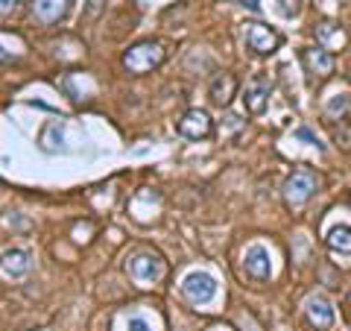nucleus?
<instances>
[{
    "label": "nucleus",
    "mask_w": 351,
    "mask_h": 331,
    "mask_svg": "<svg viewBox=\"0 0 351 331\" xmlns=\"http://www.w3.org/2000/svg\"><path fill=\"white\" fill-rule=\"evenodd\" d=\"M164 59H167V50H164V44L161 41H138V44H132V47L123 53V68L129 73H149V71H156L164 65Z\"/></svg>",
    "instance_id": "f257e3e1"
},
{
    "label": "nucleus",
    "mask_w": 351,
    "mask_h": 331,
    "mask_svg": "<svg viewBox=\"0 0 351 331\" xmlns=\"http://www.w3.org/2000/svg\"><path fill=\"white\" fill-rule=\"evenodd\" d=\"M126 273L132 275V282H138L141 288H147V284H156L164 279V273H167V264L158 252L152 249H141L135 252L129 261H126Z\"/></svg>",
    "instance_id": "f03ea898"
},
{
    "label": "nucleus",
    "mask_w": 351,
    "mask_h": 331,
    "mask_svg": "<svg viewBox=\"0 0 351 331\" xmlns=\"http://www.w3.org/2000/svg\"><path fill=\"white\" fill-rule=\"evenodd\" d=\"M316 187H319V176H316L311 168L293 170L287 176V182H284V203L290 208H302L316 194Z\"/></svg>",
    "instance_id": "7ed1b4c3"
},
{
    "label": "nucleus",
    "mask_w": 351,
    "mask_h": 331,
    "mask_svg": "<svg viewBox=\"0 0 351 331\" xmlns=\"http://www.w3.org/2000/svg\"><path fill=\"white\" fill-rule=\"evenodd\" d=\"M243 41L252 53H258V56H272L281 44V36L272 27L261 24V21H252V24L243 27Z\"/></svg>",
    "instance_id": "20e7f679"
},
{
    "label": "nucleus",
    "mask_w": 351,
    "mask_h": 331,
    "mask_svg": "<svg viewBox=\"0 0 351 331\" xmlns=\"http://www.w3.org/2000/svg\"><path fill=\"white\" fill-rule=\"evenodd\" d=\"M182 293L188 296L193 305H208L217 296V282L208 273H188L182 282Z\"/></svg>",
    "instance_id": "39448f33"
},
{
    "label": "nucleus",
    "mask_w": 351,
    "mask_h": 331,
    "mask_svg": "<svg viewBox=\"0 0 351 331\" xmlns=\"http://www.w3.org/2000/svg\"><path fill=\"white\" fill-rule=\"evenodd\" d=\"M269 94H272V80H269V76L267 73L252 76L249 85H246V91H243L246 112L249 115H261L263 109H267V103H269Z\"/></svg>",
    "instance_id": "423d86ee"
},
{
    "label": "nucleus",
    "mask_w": 351,
    "mask_h": 331,
    "mask_svg": "<svg viewBox=\"0 0 351 331\" xmlns=\"http://www.w3.org/2000/svg\"><path fill=\"white\" fill-rule=\"evenodd\" d=\"M176 129H179V135L191 138V141H202L214 132V124H211V117H208V112H202V109H191V112H184L179 117Z\"/></svg>",
    "instance_id": "0eeeda50"
},
{
    "label": "nucleus",
    "mask_w": 351,
    "mask_h": 331,
    "mask_svg": "<svg viewBox=\"0 0 351 331\" xmlns=\"http://www.w3.org/2000/svg\"><path fill=\"white\" fill-rule=\"evenodd\" d=\"M302 65H304L307 76L316 80V82H322L334 73V56L322 47H304L302 50Z\"/></svg>",
    "instance_id": "6e6552de"
},
{
    "label": "nucleus",
    "mask_w": 351,
    "mask_h": 331,
    "mask_svg": "<svg viewBox=\"0 0 351 331\" xmlns=\"http://www.w3.org/2000/svg\"><path fill=\"white\" fill-rule=\"evenodd\" d=\"M304 317L316 331H331L334 326V308L322 293H313L304 299Z\"/></svg>",
    "instance_id": "1a4fd4ad"
},
{
    "label": "nucleus",
    "mask_w": 351,
    "mask_h": 331,
    "mask_svg": "<svg viewBox=\"0 0 351 331\" xmlns=\"http://www.w3.org/2000/svg\"><path fill=\"white\" fill-rule=\"evenodd\" d=\"M29 12H32V18H36L38 24L53 27V24H59V21L68 18L71 0H32V3H29Z\"/></svg>",
    "instance_id": "9d476101"
},
{
    "label": "nucleus",
    "mask_w": 351,
    "mask_h": 331,
    "mask_svg": "<svg viewBox=\"0 0 351 331\" xmlns=\"http://www.w3.org/2000/svg\"><path fill=\"white\" fill-rule=\"evenodd\" d=\"M243 270L249 279H255V282H267L269 275H272V258H269V249L267 247H249L246 249V255H243Z\"/></svg>",
    "instance_id": "9b49d317"
},
{
    "label": "nucleus",
    "mask_w": 351,
    "mask_h": 331,
    "mask_svg": "<svg viewBox=\"0 0 351 331\" xmlns=\"http://www.w3.org/2000/svg\"><path fill=\"white\" fill-rule=\"evenodd\" d=\"M29 270H32V261L24 249H6L0 255V275L3 279H24Z\"/></svg>",
    "instance_id": "f8f14e48"
},
{
    "label": "nucleus",
    "mask_w": 351,
    "mask_h": 331,
    "mask_svg": "<svg viewBox=\"0 0 351 331\" xmlns=\"http://www.w3.org/2000/svg\"><path fill=\"white\" fill-rule=\"evenodd\" d=\"M234 94H237V80L232 73H226V71L217 73L211 80V85H208V97H211V103L219 106V109H226L228 103H232Z\"/></svg>",
    "instance_id": "ddd939ff"
},
{
    "label": "nucleus",
    "mask_w": 351,
    "mask_h": 331,
    "mask_svg": "<svg viewBox=\"0 0 351 331\" xmlns=\"http://www.w3.org/2000/svg\"><path fill=\"white\" fill-rule=\"evenodd\" d=\"M316 41H319L322 50L331 53V50H343L348 36H346V30L339 24H334V21H325V24L316 27Z\"/></svg>",
    "instance_id": "4468645a"
},
{
    "label": "nucleus",
    "mask_w": 351,
    "mask_h": 331,
    "mask_svg": "<svg viewBox=\"0 0 351 331\" xmlns=\"http://www.w3.org/2000/svg\"><path fill=\"white\" fill-rule=\"evenodd\" d=\"M27 56V41L15 32H0V65H15Z\"/></svg>",
    "instance_id": "2eb2a0df"
},
{
    "label": "nucleus",
    "mask_w": 351,
    "mask_h": 331,
    "mask_svg": "<svg viewBox=\"0 0 351 331\" xmlns=\"http://www.w3.org/2000/svg\"><path fill=\"white\" fill-rule=\"evenodd\" d=\"M328 247L334 252H351V229L348 226H334L328 231Z\"/></svg>",
    "instance_id": "dca6fc26"
},
{
    "label": "nucleus",
    "mask_w": 351,
    "mask_h": 331,
    "mask_svg": "<svg viewBox=\"0 0 351 331\" xmlns=\"http://www.w3.org/2000/svg\"><path fill=\"white\" fill-rule=\"evenodd\" d=\"M272 9H276L281 18H299L302 0H272Z\"/></svg>",
    "instance_id": "f3484780"
},
{
    "label": "nucleus",
    "mask_w": 351,
    "mask_h": 331,
    "mask_svg": "<svg viewBox=\"0 0 351 331\" xmlns=\"http://www.w3.org/2000/svg\"><path fill=\"white\" fill-rule=\"evenodd\" d=\"M348 109H351V97H348V94H334L331 100H328L325 112L331 115V117H337V115H346Z\"/></svg>",
    "instance_id": "a211bd4d"
},
{
    "label": "nucleus",
    "mask_w": 351,
    "mask_h": 331,
    "mask_svg": "<svg viewBox=\"0 0 351 331\" xmlns=\"http://www.w3.org/2000/svg\"><path fill=\"white\" fill-rule=\"evenodd\" d=\"M71 235H73V240H76V244H91V235H94V223H91V220H85V223H76V226H73V231H71Z\"/></svg>",
    "instance_id": "6ab92c4d"
},
{
    "label": "nucleus",
    "mask_w": 351,
    "mask_h": 331,
    "mask_svg": "<svg viewBox=\"0 0 351 331\" xmlns=\"http://www.w3.org/2000/svg\"><path fill=\"white\" fill-rule=\"evenodd\" d=\"M103 6H106V0H85L82 18H85V21H94L97 15H100V12H103Z\"/></svg>",
    "instance_id": "aec40b11"
},
{
    "label": "nucleus",
    "mask_w": 351,
    "mask_h": 331,
    "mask_svg": "<svg viewBox=\"0 0 351 331\" xmlns=\"http://www.w3.org/2000/svg\"><path fill=\"white\" fill-rule=\"evenodd\" d=\"M21 0H0V15H12Z\"/></svg>",
    "instance_id": "412c9836"
},
{
    "label": "nucleus",
    "mask_w": 351,
    "mask_h": 331,
    "mask_svg": "<svg viewBox=\"0 0 351 331\" xmlns=\"http://www.w3.org/2000/svg\"><path fill=\"white\" fill-rule=\"evenodd\" d=\"M126 331H152L147 323H144V319H141V317H135V319H129V326H126Z\"/></svg>",
    "instance_id": "4be33fe9"
}]
</instances>
